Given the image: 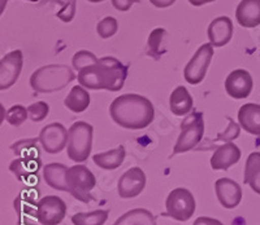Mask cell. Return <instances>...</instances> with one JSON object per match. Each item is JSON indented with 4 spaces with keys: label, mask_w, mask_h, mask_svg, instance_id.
<instances>
[{
    "label": "cell",
    "mask_w": 260,
    "mask_h": 225,
    "mask_svg": "<svg viewBox=\"0 0 260 225\" xmlns=\"http://www.w3.org/2000/svg\"><path fill=\"white\" fill-rule=\"evenodd\" d=\"M30 2H32V3H38L39 0H30Z\"/></svg>",
    "instance_id": "obj_42"
},
{
    "label": "cell",
    "mask_w": 260,
    "mask_h": 225,
    "mask_svg": "<svg viewBox=\"0 0 260 225\" xmlns=\"http://www.w3.org/2000/svg\"><path fill=\"white\" fill-rule=\"evenodd\" d=\"M118 30V24L117 20L113 17H106L98 24L96 31L99 34V36L103 39H108L111 36H113L117 32Z\"/></svg>",
    "instance_id": "obj_33"
},
{
    "label": "cell",
    "mask_w": 260,
    "mask_h": 225,
    "mask_svg": "<svg viewBox=\"0 0 260 225\" xmlns=\"http://www.w3.org/2000/svg\"><path fill=\"white\" fill-rule=\"evenodd\" d=\"M39 139H26V140H20L17 143L11 145V149L17 157H30V158H37L39 157V149L37 144Z\"/></svg>",
    "instance_id": "obj_28"
},
{
    "label": "cell",
    "mask_w": 260,
    "mask_h": 225,
    "mask_svg": "<svg viewBox=\"0 0 260 225\" xmlns=\"http://www.w3.org/2000/svg\"><path fill=\"white\" fill-rule=\"evenodd\" d=\"M167 31L161 27L159 29H155L154 31L151 32L150 36H148V51L147 55L151 57H155V59H159L160 56H162L166 53V50H161V41L162 39L166 38Z\"/></svg>",
    "instance_id": "obj_29"
},
{
    "label": "cell",
    "mask_w": 260,
    "mask_h": 225,
    "mask_svg": "<svg viewBox=\"0 0 260 225\" xmlns=\"http://www.w3.org/2000/svg\"><path fill=\"white\" fill-rule=\"evenodd\" d=\"M228 120H229V126H228V128L225 129L224 132H220V133L217 134V140L232 143V141L238 139V136H240L241 124L234 122L231 117H228Z\"/></svg>",
    "instance_id": "obj_35"
},
{
    "label": "cell",
    "mask_w": 260,
    "mask_h": 225,
    "mask_svg": "<svg viewBox=\"0 0 260 225\" xmlns=\"http://www.w3.org/2000/svg\"><path fill=\"white\" fill-rule=\"evenodd\" d=\"M24 55L20 50L12 51L6 55L0 61V89H8L17 82L22 70Z\"/></svg>",
    "instance_id": "obj_11"
},
{
    "label": "cell",
    "mask_w": 260,
    "mask_h": 225,
    "mask_svg": "<svg viewBox=\"0 0 260 225\" xmlns=\"http://www.w3.org/2000/svg\"><path fill=\"white\" fill-rule=\"evenodd\" d=\"M29 117L27 109L22 105H13L12 108L7 111V122L13 127H20L22 123Z\"/></svg>",
    "instance_id": "obj_31"
},
{
    "label": "cell",
    "mask_w": 260,
    "mask_h": 225,
    "mask_svg": "<svg viewBox=\"0 0 260 225\" xmlns=\"http://www.w3.org/2000/svg\"><path fill=\"white\" fill-rule=\"evenodd\" d=\"M76 79L73 70L67 65H46L30 76V85L38 94H51L65 88Z\"/></svg>",
    "instance_id": "obj_3"
},
{
    "label": "cell",
    "mask_w": 260,
    "mask_h": 225,
    "mask_svg": "<svg viewBox=\"0 0 260 225\" xmlns=\"http://www.w3.org/2000/svg\"><path fill=\"white\" fill-rule=\"evenodd\" d=\"M107 210H95L92 212H78L72 217L74 225H103L108 219Z\"/></svg>",
    "instance_id": "obj_27"
},
{
    "label": "cell",
    "mask_w": 260,
    "mask_h": 225,
    "mask_svg": "<svg viewBox=\"0 0 260 225\" xmlns=\"http://www.w3.org/2000/svg\"><path fill=\"white\" fill-rule=\"evenodd\" d=\"M48 111H50V106H48V104L43 103V101L31 104V105L27 108L29 118L31 120H34V122H41V120L45 119L48 115Z\"/></svg>",
    "instance_id": "obj_34"
},
{
    "label": "cell",
    "mask_w": 260,
    "mask_h": 225,
    "mask_svg": "<svg viewBox=\"0 0 260 225\" xmlns=\"http://www.w3.org/2000/svg\"><path fill=\"white\" fill-rule=\"evenodd\" d=\"M238 122L246 132L260 136V105L245 104L238 111Z\"/></svg>",
    "instance_id": "obj_19"
},
{
    "label": "cell",
    "mask_w": 260,
    "mask_h": 225,
    "mask_svg": "<svg viewBox=\"0 0 260 225\" xmlns=\"http://www.w3.org/2000/svg\"><path fill=\"white\" fill-rule=\"evenodd\" d=\"M26 225H36V224H26Z\"/></svg>",
    "instance_id": "obj_43"
},
{
    "label": "cell",
    "mask_w": 260,
    "mask_h": 225,
    "mask_svg": "<svg viewBox=\"0 0 260 225\" xmlns=\"http://www.w3.org/2000/svg\"><path fill=\"white\" fill-rule=\"evenodd\" d=\"M213 57V46L211 43L203 44L199 48L192 59L190 60L189 64L186 65L183 75L187 83L192 85H197L204 79V76L207 74V69L210 66Z\"/></svg>",
    "instance_id": "obj_8"
},
{
    "label": "cell",
    "mask_w": 260,
    "mask_h": 225,
    "mask_svg": "<svg viewBox=\"0 0 260 225\" xmlns=\"http://www.w3.org/2000/svg\"><path fill=\"white\" fill-rule=\"evenodd\" d=\"M145 172L139 167H133V168L127 170L118 180V196L124 199L134 198V197L142 193L143 189H145Z\"/></svg>",
    "instance_id": "obj_13"
},
{
    "label": "cell",
    "mask_w": 260,
    "mask_h": 225,
    "mask_svg": "<svg viewBox=\"0 0 260 225\" xmlns=\"http://www.w3.org/2000/svg\"><path fill=\"white\" fill-rule=\"evenodd\" d=\"M7 2H8V0H0V3H2V9H0V12L2 13L4 12V8H6V6H7Z\"/></svg>",
    "instance_id": "obj_40"
},
{
    "label": "cell",
    "mask_w": 260,
    "mask_h": 225,
    "mask_svg": "<svg viewBox=\"0 0 260 225\" xmlns=\"http://www.w3.org/2000/svg\"><path fill=\"white\" fill-rule=\"evenodd\" d=\"M65 106L74 113H82L90 105V95L81 85H74L64 101Z\"/></svg>",
    "instance_id": "obj_26"
},
{
    "label": "cell",
    "mask_w": 260,
    "mask_h": 225,
    "mask_svg": "<svg viewBox=\"0 0 260 225\" xmlns=\"http://www.w3.org/2000/svg\"><path fill=\"white\" fill-rule=\"evenodd\" d=\"M176 0H150V3L152 6L157 7V8H167V7H171L172 4H175Z\"/></svg>",
    "instance_id": "obj_38"
},
{
    "label": "cell",
    "mask_w": 260,
    "mask_h": 225,
    "mask_svg": "<svg viewBox=\"0 0 260 225\" xmlns=\"http://www.w3.org/2000/svg\"><path fill=\"white\" fill-rule=\"evenodd\" d=\"M67 215V205L60 197L47 196L38 201L37 220L42 225H57Z\"/></svg>",
    "instance_id": "obj_9"
},
{
    "label": "cell",
    "mask_w": 260,
    "mask_h": 225,
    "mask_svg": "<svg viewBox=\"0 0 260 225\" xmlns=\"http://www.w3.org/2000/svg\"><path fill=\"white\" fill-rule=\"evenodd\" d=\"M39 143L42 148L50 154H56L67 148L69 140V131L61 123H51L39 133Z\"/></svg>",
    "instance_id": "obj_10"
},
{
    "label": "cell",
    "mask_w": 260,
    "mask_h": 225,
    "mask_svg": "<svg viewBox=\"0 0 260 225\" xmlns=\"http://www.w3.org/2000/svg\"><path fill=\"white\" fill-rule=\"evenodd\" d=\"M96 56L92 52H89V51H78L76 55H74L73 60H72V64H73V69L77 71H81L85 67L90 66V65L98 62Z\"/></svg>",
    "instance_id": "obj_32"
},
{
    "label": "cell",
    "mask_w": 260,
    "mask_h": 225,
    "mask_svg": "<svg viewBox=\"0 0 260 225\" xmlns=\"http://www.w3.org/2000/svg\"><path fill=\"white\" fill-rule=\"evenodd\" d=\"M238 24L243 27H256L260 25V0H242L236 11Z\"/></svg>",
    "instance_id": "obj_18"
},
{
    "label": "cell",
    "mask_w": 260,
    "mask_h": 225,
    "mask_svg": "<svg viewBox=\"0 0 260 225\" xmlns=\"http://www.w3.org/2000/svg\"><path fill=\"white\" fill-rule=\"evenodd\" d=\"M113 225H156L155 216L146 208H134L118 217Z\"/></svg>",
    "instance_id": "obj_25"
},
{
    "label": "cell",
    "mask_w": 260,
    "mask_h": 225,
    "mask_svg": "<svg viewBox=\"0 0 260 225\" xmlns=\"http://www.w3.org/2000/svg\"><path fill=\"white\" fill-rule=\"evenodd\" d=\"M110 113L118 126L127 129H142L152 123L154 105L150 100L136 94H126L113 100Z\"/></svg>",
    "instance_id": "obj_2"
},
{
    "label": "cell",
    "mask_w": 260,
    "mask_h": 225,
    "mask_svg": "<svg viewBox=\"0 0 260 225\" xmlns=\"http://www.w3.org/2000/svg\"><path fill=\"white\" fill-rule=\"evenodd\" d=\"M233 36V22L229 17L222 16L212 21L208 26V39L213 47H224Z\"/></svg>",
    "instance_id": "obj_17"
},
{
    "label": "cell",
    "mask_w": 260,
    "mask_h": 225,
    "mask_svg": "<svg viewBox=\"0 0 260 225\" xmlns=\"http://www.w3.org/2000/svg\"><path fill=\"white\" fill-rule=\"evenodd\" d=\"M252 85L254 80L251 74L243 69H237L228 75L225 80V91L233 99H246L251 94Z\"/></svg>",
    "instance_id": "obj_14"
},
{
    "label": "cell",
    "mask_w": 260,
    "mask_h": 225,
    "mask_svg": "<svg viewBox=\"0 0 260 225\" xmlns=\"http://www.w3.org/2000/svg\"><path fill=\"white\" fill-rule=\"evenodd\" d=\"M127 67L115 57H103L78 71V83L89 89L117 92L124 87Z\"/></svg>",
    "instance_id": "obj_1"
},
{
    "label": "cell",
    "mask_w": 260,
    "mask_h": 225,
    "mask_svg": "<svg viewBox=\"0 0 260 225\" xmlns=\"http://www.w3.org/2000/svg\"><path fill=\"white\" fill-rule=\"evenodd\" d=\"M245 184L251 187L255 193L260 194V153L255 152L248 155L245 166Z\"/></svg>",
    "instance_id": "obj_24"
},
{
    "label": "cell",
    "mask_w": 260,
    "mask_h": 225,
    "mask_svg": "<svg viewBox=\"0 0 260 225\" xmlns=\"http://www.w3.org/2000/svg\"><path fill=\"white\" fill-rule=\"evenodd\" d=\"M51 2L61 7L56 16L62 22H71L73 20L77 8V0H51Z\"/></svg>",
    "instance_id": "obj_30"
},
{
    "label": "cell",
    "mask_w": 260,
    "mask_h": 225,
    "mask_svg": "<svg viewBox=\"0 0 260 225\" xmlns=\"http://www.w3.org/2000/svg\"><path fill=\"white\" fill-rule=\"evenodd\" d=\"M125 155H126V152L124 146H118L110 152L95 154L92 159H94V163L103 170H116L124 163Z\"/></svg>",
    "instance_id": "obj_23"
},
{
    "label": "cell",
    "mask_w": 260,
    "mask_h": 225,
    "mask_svg": "<svg viewBox=\"0 0 260 225\" xmlns=\"http://www.w3.org/2000/svg\"><path fill=\"white\" fill-rule=\"evenodd\" d=\"M39 192L34 190V188L24 189L20 193V196L15 199V210L20 216H36L37 206H38Z\"/></svg>",
    "instance_id": "obj_22"
},
{
    "label": "cell",
    "mask_w": 260,
    "mask_h": 225,
    "mask_svg": "<svg viewBox=\"0 0 260 225\" xmlns=\"http://www.w3.org/2000/svg\"><path fill=\"white\" fill-rule=\"evenodd\" d=\"M67 171L68 167L61 163H50L43 167V178L46 184L52 189L68 192L67 187Z\"/></svg>",
    "instance_id": "obj_21"
},
{
    "label": "cell",
    "mask_w": 260,
    "mask_h": 225,
    "mask_svg": "<svg viewBox=\"0 0 260 225\" xmlns=\"http://www.w3.org/2000/svg\"><path fill=\"white\" fill-rule=\"evenodd\" d=\"M134 3H138V0H112V4L117 11L126 12Z\"/></svg>",
    "instance_id": "obj_36"
},
{
    "label": "cell",
    "mask_w": 260,
    "mask_h": 225,
    "mask_svg": "<svg viewBox=\"0 0 260 225\" xmlns=\"http://www.w3.org/2000/svg\"><path fill=\"white\" fill-rule=\"evenodd\" d=\"M189 2H190V4H191V6L201 7V6H203V4L212 3V2H215V0H189Z\"/></svg>",
    "instance_id": "obj_39"
},
{
    "label": "cell",
    "mask_w": 260,
    "mask_h": 225,
    "mask_svg": "<svg viewBox=\"0 0 260 225\" xmlns=\"http://www.w3.org/2000/svg\"><path fill=\"white\" fill-rule=\"evenodd\" d=\"M168 216L177 221H187L195 212V199L191 192L185 188H176L166 201Z\"/></svg>",
    "instance_id": "obj_7"
},
{
    "label": "cell",
    "mask_w": 260,
    "mask_h": 225,
    "mask_svg": "<svg viewBox=\"0 0 260 225\" xmlns=\"http://www.w3.org/2000/svg\"><path fill=\"white\" fill-rule=\"evenodd\" d=\"M96 180L91 171L83 164L69 167L67 171V187L68 192L76 199L89 203L92 199L91 190L94 189Z\"/></svg>",
    "instance_id": "obj_5"
},
{
    "label": "cell",
    "mask_w": 260,
    "mask_h": 225,
    "mask_svg": "<svg viewBox=\"0 0 260 225\" xmlns=\"http://www.w3.org/2000/svg\"><path fill=\"white\" fill-rule=\"evenodd\" d=\"M92 146V126L86 122H76L69 128L68 158L73 162H85Z\"/></svg>",
    "instance_id": "obj_4"
},
{
    "label": "cell",
    "mask_w": 260,
    "mask_h": 225,
    "mask_svg": "<svg viewBox=\"0 0 260 225\" xmlns=\"http://www.w3.org/2000/svg\"><path fill=\"white\" fill-rule=\"evenodd\" d=\"M89 3H101V2H104V0H87Z\"/></svg>",
    "instance_id": "obj_41"
},
{
    "label": "cell",
    "mask_w": 260,
    "mask_h": 225,
    "mask_svg": "<svg viewBox=\"0 0 260 225\" xmlns=\"http://www.w3.org/2000/svg\"><path fill=\"white\" fill-rule=\"evenodd\" d=\"M42 162L39 157L30 158V157H18L11 163L9 170L16 176L18 182L25 183L27 185H38L39 170Z\"/></svg>",
    "instance_id": "obj_12"
},
{
    "label": "cell",
    "mask_w": 260,
    "mask_h": 225,
    "mask_svg": "<svg viewBox=\"0 0 260 225\" xmlns=\"http://www.w3.org/2000/svg\"><path fill=\"white\" fill-rule=\"evenodd\" d=\"M192 105H194V100L183 85L176 88L169 97V106H171L172 113L177 117L189 114L192 110Z\"/></svg>",
    "instance_id": "obj_20"
},
{
    "label": "cell",
    "mask_w": 260,
    "mask_h": 225,
    "mask_svg": "<svg viewBox=\"0 0 260 225\" xmlns=\"http://www.w3.org/2000/svg\"><path fill=\"white\" fill-rule=\"evenodd\" d=\"M192 225H224V224L217 219H212V217H208V216H201L195 220Z\"/></svg>",
    "instance_id": "obj_37"
},
{
    "label": "cell",
    "mask_w": 260,
    "mask_h": 225,
    "mask_svg": "<svg viewBox=\"0 0 260 225\" xmlns=\"http://www.w3.org/2000/svg\"><path fill=\"white\" fill-rule=\"evenodd\" d=\"M241 159L240 148L233 143H226L221 146H217L216 152L211 158V167L213 170H229L232 166L238 163Z\"/></svg>",
    "instance_id": "obj_16"
},
{
    "label": "cell",
    "mask_w": 260,
    "mask_h": 225,
    "mask_svg": "<svg viewBox=\"0 0 260 225\" xmlns=\"http://www.w3.org/2000/svg\"><path fill=\"white\" fill-rule=\"evenodd\" d=\"M204 134V120L203 114L199 111H194L192 114L183 119L181 124V133L173 149V154L186 153L194 149L202 141Z\"/></svg>",
    "instance_id": "obj_6"
},
{
    "label": "cell",
    "mask_w": 260,
    "mask_h": 225,
    "mask_svg": "<svg viewBox=\"0 0 260 225\" xmlns=\"http://www.w3.org/2000/svg\"><path fill=\"white\" fill-rule=\"evenodd\" d=\"M215 189L220 205L224 208L232 210L240 205L241 199H242V189L232 178H219L215 183Z\"/></svg>",
    "instance_id": "obj_15"
}]
</instances>
